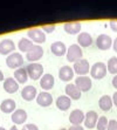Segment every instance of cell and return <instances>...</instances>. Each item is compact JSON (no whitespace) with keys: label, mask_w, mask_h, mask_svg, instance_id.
<instances>
[{"label":"cell","mask_w":117,"mask_h":130,"mask_svg":"<svg viewBox=\"0 0 117 130\" xmlns=\"http://www.w3.org/2000/svg\"><path fill=\"white\" fill-rule=\"evenodd\" d=\"M67 61L69 62H74L75 63L76 61L81 60L82 56H83V52H82V48L77 43H73V45L69 46V48L67 49Z\"/></svg>","instance_id":"1"},{"label":"cell","mask_w":117,"mask_h":130,"mask_svg":"<svg viewBox=\"0 0 117 130\" xmlns=\"http://www.w3.org/2000/svg\"><path fill=\"white\" fill-rule=\"evenodd\" d=\"M107 73H108V69H107V64L104 62H96L90 68V75L93 79L96 80L103 79L107 75Z\"/></svg>","instance_id":"2"},{"label":"cell","mask_w":117,"mask_h":130,"mask_svg":"<svg viewBox=\"0 0 117 130\" xmlns=\"http://www.w3.org/2000/svg\"><path fill=\"white\" fill-rule=\"evenodd\" d=\"M26 69H27V73H28V77H30L34 81L41 79L42 75H43V66L41 63H39V62L29 63Z\"/></svg>","instance_id":"3"},{"label":"cell","mask_w":117,"mask_h":130,"mask_svg":"<svg viewBox=\"0 0 117 130\" xmlns=\"http://www.w3.org/2000/svg\"><path fill=\"white\" fill-rule=\"evenodd\" d=\"M27 35L28 39L36 45H41L46 41V33L41 28H29L27 30Z\"/></svg>","instance_id":"4"},{"label":"cell","mask_w":117,"mask_h":130,"mask_svg":"<svg viewBox=\"0 0 117 130\" xmlns=\"http://www.w3.org/2000/svg\"><path fill=\"white\" fill-rule=\"evenodd\" d=\"M74 73L78 74V76H87L88 73H90V64L88 60L86 59H81V60L76 61L73 67Z\"/></svg>","instance_id":"5"},{"label":"cell","mask_w":117,"mask_h":130,"mask_svg":"<svg viewBox=\"0 0 117 130\" xmlns=\"http://www.w3.org/2000/svg\"><path fill=\"white\" fill-rule=\"evenodd\" d=\"M6 64L8 68H12V69H15V68H21V66L24 64V58L20 53H12L11 55H8L6 59Z\"/></svg>","instance_id":"6"},{"label":"cell","mask_w":117,"mask_h":130,"mask_svg":"<svg viewBox=\"0 0 117 130\" xmlns=\"http://www.w3.org/2000/svg\"><path fill=\"white\" fill-rule=\"evenodd\" d=\"M74 85L81 90V93H87L93 87V82H91V77L89 76H77Z\"/></svg>","instance_id":"7"},{"label":"cell","mask_w":117,"mask_h":130,"mask_svg":"<svg viewBox=\"0 0 117 130\" xmlns=\"http://www.w3.org/2000/svg\"><path fill=\"white\" fill-rule=\"evenodd\" d=\"M42 56H43V48L40 45H34L33 48L26 54V59L28 61H30L32 63L33 62H38Z\"/></svg>","instance_id":"8"},{"label":"cell","mask_w":117,"mask_h":130,"mask_svg":"<svg viewBox=\"0 0 117 130\" xmlns=\"http://www.w3.org/2000/svg\"><path fill=\"white\" fill-rule=\"evenodd\" d=\"M96 46L97 48L101 49V51H108L112 46V39L108 34H101V35L97 36L96 39Z\"/></svg>","instance_id":"9"},{"label":"cell","mask_w":117,"mask_h":130,"mask_svg":"<svg viewBox=\"0 0 117 130\" xmlns=\"http://www.w3.org/2000/svg\"><path fill=\"white\" fill-rule=\"evenodd\" d=\"M15 51V45L11 39H4L0 41V54L11 55Z\"/></svg>","instance_id":"10"},{"label":"cell","mask_w":117,"mask_h":130,"mask_svg":"<svg viewBox=\"0 0 117 130\" xmlns=\"http://www.w3.org/2000/svg\"><path fill=\"white\" fill-rule=\"evenodd\" d=\"M38 96V90H36V88L34 86H26V87L22 88V90H21V97L24 99L25 101H33L35 97Z\"/></svg>","instance_id":"11"},{"label":"cell","mask_w":117,"mask_h":130,"mask_svg":"<svg viewBox=\"0 0 117 130\" xmlns=\"http://www.w3.org/2000/svg\"><path fill=\"white\" fill-rule=\"evenodd\" d=\"M84 117H86V114L81 109H74L69 115V122L73 125H80L82 122H84Z\"/></svg>","instance_id":"12"},{"label":"cell","mask_w":117,"mask_h":130,"mask_svg":"<svg viewBox=\"0 0 117 130\" xmlns=\"http://www.w3.org/2000/svg\"><path fill=\"white\" fill-rule=\"evenodd\" d=\"M97 121H98V115L95 110H89V111L86 114V117H84V125L89 129H93V128L96 127Z\"/></svg>","instance_id":"13"},{"label":"cell","mask_w":117,"mask_h":130,"mask_svg":"<svg viewBox=\"0 0 117 130\" xmlns=\"http://www.w3.org/2000/svg\"><path fill=\"white\" fill-rule=\"evenodd\" d=\"M11 118H12V122L14 124L20 125V124H24L27 120V112L24 109H15V111L12 114Z\"/></svg>","instance_id":"14"},{"label":"cell","mask_w":117,"mask_h":130,"mask_svg":"<svg viewBox=\"0 0 117 130\" xmlns=\"http://www.w3.org/2000/svg\"><path fill=\"white\" fill-rule=\"evenodd\" d=\"M54 85H55V79L52 74H45L40 79V86L43 89V91L51 90L52 88L54 87Z\"/></svg>","instance_id":"15"},{"label":"cell","mask_w":117,"mask_h":130,"mask_svg":"<svg viewBox=\"0 0 117 130\" xmlns=\"http://www.w3.org/2000/svg\"><path fill=\"white\" fill-rule=\"evenodd\" d=\"M36 103L41 107H49L53 103V96L48 91H41L36 96Z\"/></svg>","instance_id":"16"},{"label":"cell","mask_w":117,"mask_h":130,"mask_svg":"<svg viewBox=\"0 0 117 130\" xmlns=\"http://www.w3.org/2000/svg\"><path fill=\"white\" fill-rule=\"evenodd\" d=\"M4 89L7 94H14L19 89V83L15 81L14 77H7L4 81Z\"/></svg>","instance_id":"17"},{"label":"cell","mask_w":117,"mask_h":130,"mask_svg":"<svg viewBox=\"0 0 117 130\" xmlns=\"http://www.w3.org/2000/svg\"><path fill=\"white\" fill-rule=\"evenodd\" d=\"M67 47L62 41H54L51 45V51L55 56H63L64 54H67Z\"/></svg>","instance_id":"18"},{"label":"cell","mask_w":117,"mask_h":130,"mask_svg":"<svg viewBox=\"0 0 117 130\" xmlns=\"http://www.w3.org/2000/svg\"><path fill=\"white\" fill-rule=\"evenodd\" d=\"M74 74L75 73H74L73 68L69 66H63L59 70V77L61 79V81L64 82H69L70 80L74 79Z\"/></svg>","instance_id":"19"},{"label":"cell","mask_w":117,"mask_h":130,"mask_svg":"<svg viewBox=\"0 0 117 130\" xmlns=\"http://www.w3.org/2000/svg\"><path fill=\"white\" fill-rule=\"evenodd\" d=\"M64 90H66V95L70 100H78L82 95L81 90L75 85H73V83H68L66 86V88H64Z\"/></svg>","instance_id":"20"},{"label":"cell","mask_w":117,"mask_h":130,"mask_svg":"<svg viewBox=\"0 0 117 130\" xmlns=\"http://www.w3.org/2000/svg\"><path fill=\"white\" fill-rule=\"evenodd\" d=\"M77 45L80 46V47H83V48H86V47H89V46L93 45V38H91V35H90L89 33H87V32H81V33L77 35Z\"/></svg>","instance_id":"21"},{"label":"cell","mask_w":117,"mask_h":130,"mask_svg":"<svg viewBox=\"0 0 117 130\" xmlns=\"http://www.w3.org/2000/svg\"><path fill=\"white\" fill-rule=\"evenodd\" d=\"M15 108H16V103L14 100L12 99H6L4 100L0 104V109L1 111L5 112V114H13L15 111Z\"/></svg>","instance_id":"22"},{"label":"cell","mask_w":117,"mask_h":130,"mask_svg":"<svg viewBox=\"0 0 117 130\" xmlns=\"http://www.w3.org/2000/svg\"><path fill=\"white\" fill-rule=\"evenodd\" d=\"M63 28L66 30V33L70 34V35H75V34L81 33V24L77 21L66 22V24L63 25Z\"/></svg>","instance_id":"23"},{"label":"cell","mask_w":117,"mask_h":130,"mask_svg":"<svg viewBox=\"0 0 117 130\" xmlns=\"http://www.w3.org/2000/svg\"><path fill=\"white\" fill-rule=\"evenodd\" d=\"M70 104H72V100L69 99L67 95H61V96L57 97L56 100V107L62 111H66L70 108Z\"/></svg>","instance_id":"24"},{"label":"cell","mask_w":117,"mask_h":130,"mask_svg":"<svg viewBox=\"0 0 117 130\" xmlns=\"http://www.w3.org/2000/svg\"><path fill=\"white\" fill-rule=\"evenodd\" d=\"M112 97H110L109 95H103L101 96L98 101V106L99 108L102 109L103 111H109L111 108H112Z\"/></svg>","instance_id":"25"},{"label":"cell","mask_w":117,"mask_h":130,"mask_svg":"<svg viewBox=\"0 0 117 130\" xmlns=\"http://www.w3.org/2000/svg\"><path fill=\"white\" fill-rule=\"evenodd\" d=\"M33 46H34L33 41H30L28 38H21L20 41L18 42L19 51L22 52V53H26V54H27L30 49L33 48Z\"/></svg>","instance_id":"26"},{"label":"cell","mask_w":117,"mask_h":130,"mask_svg":"<svg viewBox=\"0 0 117 130\" xmlns=\"http://www.w3.org/2000/svg\"><path fill=\"white\" fill-rule=\"evenodd\" d=\"M14 79L18 83H26L28 80V73L26 68H19L14 72Z\"/></svg>","instance_id":"27"},{"label":"cell","mask_w":117,"mask_h":130,"mask_svg":"<svg viewBox=\"0 0 117 130\" xmlns=\"http://www.w3.org/2000/svg\"><path fill=\"white\" fill-rule=\"evenodd\" d=\"M107 69L110 74H114L117 75V58L116 56H112L108 60V63H107Z\"/></svg>","instance_id":"28"},{"label":"cell","mask_w":117,"mask_h":130,"mask_svg":"<svg viewBox=\"0 0 117 130\" xmlns=\"http://www.w3.org/2000/svg\"><path fill=\"white\" fill-rule=\"evenodd\" d=\"M108 124H109L108 118L105 117V116H101V117H98L96 128H97V130H107L108 129Z\"/></svg>","instance_id":"29"},{"label":"cell","mask_w":117,"mask_h":130,"mask_svg":"<svg viewBox=\"0 0 117 130\" xmlns=\"http://www.w3.org/2000/svg\"><path fill=\"white\" fill-rule=\"evenodd\" d=\"M56 26L55 25H45L43 27H42V30L45 32V33H52V32H54Z\"/></svg>","instance_id":"30"},{"label":"cell","mask_w":117,"mask_h":130,"mask_svg":"<svg viewBox=\"0 0 117 130\" xmlns=\"http://www.w3.org/2000/svg\"><path fill=\"white\" fill-rule=\"evenodd\" d=\"M107 130H117V120H110Z\"/></svg>","instance_id":"31"},{"label":"cell","mask_w":117,"mask_h":130,"mask_svg":"<svg viewBox=\"0 0 117 130\" xmlns=\"http://www.w3.org/2000/svg\"><path fill=\"white\" fill-rule=\"evenodd\" d=\"M22 130H39V128H38V125H35L33 123H28L22 127Z\"/></svg>","instance_id":"32"},{"label":"cell","mask_w":117,"mask_h":130,"mask_svg":"<svg viewBox=\"0 0 117 130\" xmlns=\"http://www.w3.org/2000/svg\"><path fill=\"white\" fill-rule=\"evenodd\" d=\"M109 26L114 32H117V19H114V20H110L109 21Z\"/></svg>","instance_id":"33"},{"label":"cell","mask_w":117,"mask_h":130,"mask_svg":"<svg viewBox=\"0 0 117 130\" xmlns=\"http://www.w3.org/2000/svg\"><path fill=\"white\" fill-rule=\"evenodd\" d=\"M68 130H84V128L82 125H72Z\"/></svg>","instance_id":"34"},{"label":"cell","mask_w":117,"mask_h":130,"mask_svg":"<svg viewBox=\"0 0 117 130\" xmlns=\"http://www.w3.org/2000/svg\"><path fill=\"white\" fill-rule=\"evenodd\" d=\"M112 103L117 107V91H115L114 95H112Z\"/></svg>","instance_id":"35"},{"label":"cell","mask_w":117,"mask_h":130,"mask_svg":"<svg viewBox=\"0 0 117 130\" xmlns=\"http://www.w3.org/2000/svg\"><path fill=\"white\" fill-rule=\"evenodd\" d=\"M111 83H112V86H114V88H116L117 89V75L114 76V79H112V81H111Z\"/></svg>","instance_id":"36"},{"label":"cell","mask_w":117,"mask_h":130,"mask_svg":"<svg viewBox=\"0 0 117 130\" xmlns=\"http://www.w3.org/2000/svg\"><path fill=\"white\" fill-rule=\"evenodd\" d=\"M112 47H114V51L117 52V38L114 40V42H112Z\"/></svg>","instance_id":"37"},{"label":"cell","mask_w":117,"mask_h":130,"mask_svg":"<svg viewBox=\"0 0 117 130\" xmlns=\"http://www.w3.org/2000/svg\"><path fill=\"white\" fill-rule=\"evenodd\" d=\"M1 81H5V77H4V73L0 70V82Z\"/></svg>","instance_id":"38"},{"label":"cell","mask_w":117,"mask_h":130,"mask_svg":"<svg viewBox=\"0 0 117 130\" xmlns=\"http://www.w3.org/2000/svg\"><path fill=\"white\" fill-rule=\"evenodd\" d=\"M9 130H19V129L16 128V125H13V127H11V129Z\"/></svg>","instance_id":"39"},{"label":"cell","mask_w":117,"mask_h":130,"mask_svg":"<svg viewBox=\"0 0 117 130\" xmlns=\"http://www.w3.org/2000/svg\"><path fill=\"white\" fill-rule=\"evenodd\" d=\"M0 130H6L5 128H3V127H0Z\"/></svg>","instance_id":"40"}]
</instances>
